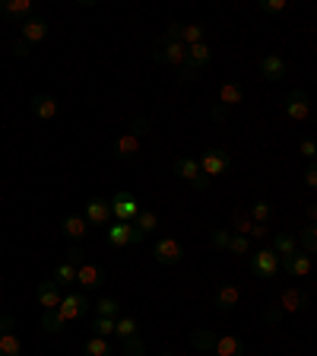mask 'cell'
I'll list each match as a JSON object with an SVG mask.
<instances>
[{"label":"cell","mask_w":317,"mask_h":356,"mask_svg":"<svg viewBox=\"0 0 317 356\" xmlns=\"http://www.w3.org/2000/svg\"><path fill=\"white\" fill-rule=\"evenodd\" d=\"M35 296H38V305H42L44 312H51L60 305V299H64V293H60V286L54 280H42L35 286Z\"/></svg>","instance_id":"obj_12"},{"label":"cell","mask_w":317,"mask_h":356,"mask_svg":"<svg viewBox=\"0 0 317 356\" xmlns=\"http://www.w3.org/2000/svg\"><path fill=\"white\" fill-rule=\"evenodd\" d=\"M298 149H302L305 159H311V163H314V156H317V143H314V137H305L302 147H298Z\"/></svg>","instance_id":"obj_46"},{"label":"cell","mask_w":317,"mask_h":356,"mask_svg":"<svg viewBox=\"0 0 317 356\" xmlns=\"http://www.w3.org/2000/svg\"><path fill=\"white\" fill-rule=\"evenodd\" d=\"M257 7H260V13H270V16H276V13H282V10H286L289 3H286V0H260Z\"/></svg>","instance_id":"obj_43"},{"label":"cell","mask_w":317,"mask_h":356,"mask_svg":"<svg viewBox=\"0 0 317 356\" xmlns=\"http://www.w3.org/2000/svg\"><path fill=\"white\" fill-rule=\"evenodd\" d=\"M175 175L185 178L187 185L197 188V191H207V188H209V178L200 172L197 159H191V156H178V159H175Z\"/></svg>","instance_id":"obj_3"},{"label":"cell","mask_w":317,"mask_h":356,"mask_svg":"<svg viewBox=\"0 0 317 356\" xmlns=\"http://www.w3.org/2000/svg\"><path fill=\"white\" fill-rule=\"evenodd\" d=\"M22 353V341L16 337L13 331L0 334V356H19Z\"/></svg>","instance_id":"obj_31"},{"label":"cell","mask_w":317,"mask_h":356,"mask_svg":"<svg viewBox=\"0 0 317 356\" xmlns=\"http://www.w3.org/2000/svg\"><path fill=\"white\" fill-rule=\"evenodd\" d=\"M19 38L22 42H29V44L44 42V38H48V19H44V16H29V19H22L19 22Z\"/></svg>","instance_id":"obj_9"},{"label":"cell","mask_w":317,"mask_h":356,"mask_svg":"<svg viewBox=\"0 0 317 356\" xmlns=\"http://www.w3.org/2000/svg\"><path fill=\"white\" fill-rule=\"evenodd\" d=\"M149 58L159 60V64L181 67V64H187V44L169 42V38H155V42H153V51H149Z\"/></svg>","instance_id":"obj_1"},{"label":"cell","mask_w":317,"mask_h":356,"mask_svg":"<svg viewBox=\"0 0 317 356\" xmlns=\"http://www.w3.org/2000/svg\"><path fill=\"white\" fill-rule=\"evenodd\" d=\"M200 42H203V26H200V22H185L181 44H200Z\"/></svg>","instance_id":"obj_36"},{"label":"cell","mask_w":317,"mask_h":356,"mask_svg":"<svg viewBox=\"0 0 317 356\" xmlns=\"http://www.w3.org/2000/svg\"><path fill=\"white\" fill-rule=\"evenodd\" d=\"M248 216H251L254 222H266V226H270V220H273V204H266V200H254L251 210H248Z\"/></svg>","instance_id":"obj_30"},{"label":"cell","mask_w":317,"mask_h":356,"mask_svg":"<svg viewBox=\"0 0 317 356\" xmlns=\"http://www.w3.org/2000/svg\"><path fill=\"white\" fill-rule=\"evenodd\" d=\"M270 236V226L266 222H254L251 229H248V238H266Z\"/></svg>","instance_id":"obj_49"},{"label":"cell","mask_w":317,"mask_h":356,"mask_svg":"<svg viewBox=\"0 0 317 356\" xmlns=\"http://www.w3.org/2000/svg\"><path fill=\"white\" fill-rule=\"evenodd\" d=\"M0 16L7 19H29L32 16V0H0Z\"/></svg>","instance_id":"obj_19"},{"label":"cell","mask_w":317,"mask_h":356,"mask_svg":"<svg viewBox=\"0 0 317 356\" xmlns=\"http://www.w3.org/2000/svg\"><path fill=\"white\" fill-rule=\"evenodd\" d=\"M273 252L280 254V258H292V254L298 252V238L292 236V232H276V238H273Z\"/></svg>","instance_id":"obj_26"},{"label":"cell","mask_w":317,"mask_h":356,"mask_svg":"<svg viewBox=\"0 0 317 356\" xmlns=\"http://www.w3.org/2000/svg\"><path fill=\"white\" fill-rule=\"evenodd\" d=\"M76 283H80L83 289H98L105 283V270L98 264H89V261H83V264L76 267Z\"/></svg>","instance_id":"obj_13"},{"label":"cell","mask_w":317,"mask_h":356,"mask_svg":"<svg viewBox=\"0 0 317 356\" xmlns=\"http://www.w3.org/2000/svg\"><path fill=\"white\" fill-rule=\"evenodd\" d=\"M130 236H133V222H108V245H114V248H127L130 245Z\"/></svg>","instance_id":"obj_20"},{"label":"cell","mask_w":317,"mask_h":356,"mask_svg":"<svg viewBox=\"0 0 317 356\" xmlns=\"http://www.w3.org/2000/svg\"><path fill=\"white\" fill-rule=\"evenodd\" d=\"M229 238H232V229H216L213 236H209V245H213L216 252H225V248H229Z\"/></svg>","instance_id":"obj_42"},{"label":"cell","mask_w":317,"mask_h":356,"mask_svg":"<svg viewBox=\"0 0 317 356\" xmlns=\"http://www.w3.org/2000/svg\"><path fill=\"white\" fill-rule=\"evenodd\" d=\"M83 356H118V350L108 343V337H89L83 343Z\"/></svg>","instance_id":"obj_25"},{"label":"cell","mask_w":317,"mask_h":356,"mask_svg":"<svg viewBox=\"0 0 317 356\" xmlns=\"http://www.w3.org/2000/svg\"><path fill=\"white\" fill-rule=\"evenodd\" d=\"M159 356H175V353H159Z\"/></svg>","instance_id":"obj_55"},{"label":"cell","mask_w":317,"mask_h":356,"mask_svg":"<svg viewBox=\"0 0 317 356\" xmlns=\"http://www.w3.org/2000/svg\"><path fill=\"white\" fill-rule=\"evenodd\" d=\"M96 315H102V318H118V315H121V302H118V299H98V302H96Z\"/></svg>","instance_id":"obj_37"},{"label":"cell","mask_w":317,"mask_h":356,"mask_svg":"<svg viewBox=\"0 0 317 356\" xmlns=\"http://www.w3.org/2000/svg\"><path fill=\"white\" fill-rule=\"evenodd\" d=\"M42 327L48 334H64V318L58 315V309H51V312H42Z\"/></svg>","instance_id":"obj_33"},{"label":"cell","mask_w":317,"mask_h":356,"mask_svg":"<svg viewBox=\"0 0 317 356\" xmlns=\"http://www.w3.org/2000/svg\"><path fill=\"white\" fill-rule=\"evenodd\" d=\"M305 185H308V188H314V185H317V169H314V163H311L308 169H305Z\"/></svg>","instance_id":"obj_52"},{"label":"cell","mask_w":317,"mask_h":356,"mask_svg":"<svg viewBox=\"0 0 317 356\" xmlns=\"http://www.w3.org/2000/svg\"><path fill=\"white\" fill-rule=\"evenodd\" d=\"M89 309H92V302L86 299V293H67V296L60 299V305H58V315L64 318V325H70V321L83 318Z\"/></svg>","instance_id":"obj_4"},{"label":"cell","mask_w":317,"mask_h":356,"mask_svg":"<svg viewBox=\"0 0 317 356\" xmlns=\"http://www.w3.org/2000/svg\"><path fill=\"white\" fill-rule=\"evenodd\" d=\"M282 108H286V115L292 121H308L311 118L308 92H305V89H292V92L286 96V102H282Z\"/></svg>","instance_id":"obj_6"},{"label":"cell","mask_w":317,"mask_h":356,"mask_svg":"<svg viewBox=\"0 0 317 356\" xmlns=\"http://www.w3.org/2000/svg\"><path fill=\"white\" fill-rule=\"evenodd\" d=\"M187 60H191L194 67H207L209 60H213V48H209L207 42H200V44H187Z\"/></svg>","instance_id":"obj_27"},{"label":"cell","mask_w":317,"mask_h":356,"mask_svg":"<svg viewBox=\"0 0 317 356\" xmlns=\"http://www.w3.org/2000/svg\"><path fill=\"white\" fill-rule=\"evenodd\" d=\"M92 331H96V337H111V334H114V318H102V315H96Z\"/></svg>","instance_id":"obj_40"},{"label":"cell","mask_w":317,"mask_h":356,"mask_svg":"<svg viewBox=\"0 0 317 356\" xmlns=\"http://www.w3.org/2000/svg\"><path fill=\"white\" fill-rule=\"evenodd\" d=\"M181 29H185V22H169V29H165L162 38H169V42H181Z\"/></svg>","instance_id":"obj_48"},{"label":"cell","mask_w":317,"mask_h":356,"mask_svg":"<svg viewBox=\"0 0 317 356\" xmlns=\"http://www.w3.org/2000/svg\"><path fill=\"white\" fill-rule=\"evenodd\" d=\"M248 248H251V238H248V236H235V232H232L229 248H225V252H232V254H244Z\"/></svg>","instance_id":"obj_41"},{"label":"cell","mask_w":317,"mask_h":356,"mask_svg":"<svg viewBox=\"0 0 317 356\" xmlns=\"http://www.w3.org/2000/svg\"><path fill=\"white\" fill-rule=\"evenodd\" d=\"M197 74H200V67H194L191 60L178 67V80H181V83H194V80H197Z\"/></svg>","instance_id":"obj_44"},{"label":"cell","mask_w":317,"mask_h":356,"mask_svg":"<svg viewBox=\"0 0 317 356\" xmlns=\"http://www.w3.org/2000/svg\"><path fill=\"white\" fill-rule=\"evenodd\" d=\"M83 220L89 222V226H108L111 222V207H108V200L105 197H89V204H86V216Z\"/></svg>","instance_id":"obj_11"},{"label":"cell","mask_w":317,"mask_h":356,"mask_svg":"<svg viewBox=\"0 0 317 356\" xmlns=\"http://www.w3.org/2000/svg\"><path fill=\"white\" fill-rule=\"evenodd\" d=\"M60 232H64L70 242H83L86 232H89V222L83 220V216H76V213H67L64 220H60Z\"/></svg>","instance_id":"obj_16"},{"label":"cell","mask_w":317,"mask_h":356,"mask_svg":"<svg viewBox=\"0 0 317 356\" xmlns=\"http://www.w3.org/2000/svg\"><path fill=\"white\" fill-rule=\"evenodd\" d=\"M238 299H241V293H238V286H232V283H222L219 289H216V296H213V302H216V309L219 312H232L238 305Z\"/></svg>","instance_id":"obj_23"},{"label":"cell","mask_w":317,"mask_h":356,"mask_svg":"<svg viewBox=\"0 0 317 356\" xmlns=\"http://www.w3.org/2000/svg\"><path fill=\"white\" fill-rule=\"evenodd\" d=\"M251 226H254V220L248 216V210H235V213H232V232H235V236H248Z\"/></svg>","instance_id":"obj_35"},{"label":"cell","mask_w":317,"mask_h":356,"mask_svg":"<svg viewBox=\"0 0 317 356\" xmlns=\"http://www.w3.org/2000/svg\"><path fill=\"white\" fill-rule=\"evenodd\" d=\"M149 131H153V124H149V118H143V115H137V118H130V131L137 140H143V137H149Z\"/></svg>","instance_id":"obj_39"},{"label":"cell","mask_w":317,"mask_h":356,"mask_svg":"<svg viewBox=\"0 0 317 356\" xmlns=\"http://www.w3.org/2000/svg\"><path fill=\"white\" fill-rule=\"evenodd\" d=\"M302 252L305 254H314L317 252V226L314 222H308L302 229Z\"/></svg>","instance_id":"obj_38"},{"label":"cell","mask_w":317,"mask_h":356,"mask_svg":"<svg viewBox=\"0 0 317 356\" xmlns=\"http://www.w3.org/2000/svg\"><path fill=\"white\" fill-rule=\"evenodd\" d=\"M187 343H191L197 353H213L216 347V331H209V327H197V331H191V337H187Z\"/></svg>","instance_id":"obj_21"},{"label":"cell","mask_w":317,"mask_h":356,"mask_svg":"<svg viewBox=\"0 0 317 356\" xmlns=\"http://www.w3.org/2000/svg\"><path fill=\"white\" fill-rule=\"evenodd\" d=\"M83 261H86V252H83L80 245H74L70 252H67V264H74V267H80Z\"/></svg>","instance_id":"obj_47"},{"label":"cell","mask_w":317,"mask_h":356,"mask_svg":"<svg viewBox=\"0 0 317 356\" xmlns=\"http://www.w3.org/2000/svg\"><path fill=\"white\" fill-rule=\"evenodd\" d=\"M13 331V315H0V334Z\"/></svg>","instance_id":"obj_53"},{"label":"cell","mask_w":317,"mask_h":356,"mask_svg":"<svg viewBox=\"0 0 317 356\" xmlns=\"http://www.w3.org/2000/svg\"><path fill=\"white\" fill-rule=\"evenodd\" d=\"M216 96H219L222 108H232V105H241L244 102V86H241V83H232L229 80V83H222Z\"/></svg>","instance_id":"obj_22"},{"label":"cell","mask_w":317,"mask_h":356,"mask_svg":"<svg viewBox=\"0 0 317 356\" xmlns=\"http://www.w3.org/2000/svg\"><path fill=\"white\" fill-rule=\"evenodd\" d=\"M29 108H32V115H35V118H42V121L58 118V99L48 96V92H35V96H32V102H29Z\"/></svg>","instance_id":"obj_14"},{"label":"cell","mask_w":317,"mask_h":356,"mask_svg":"<svg viewBox=\"0 0 317 356\" xmlns=\"http://www.w3.org/2000/svg\"><path fill=\"white\" fill-rule=\"evenodd\" d=\"M314 216H317V207L314 204H308V222H314Z\"/></svg>","instance_id":"obj_54"},{"label":"cell","mask_w":317,"mask_h":356,"mask_svg":"<svg viewBox=\"0 0 317 356\" xmlns=\"http://www.w3.org/2000/svg\"><path fill=\"white\" fill-rule=\"evenodd\" d=\"M153 258L159 261V264H181V258H185V248H181V242L178 238H159V242L153 245Z\"/></svg>","instance_id":"obj_7"},{"label":"cell","mask_w":317,"mask_h":356,"mask_svg":"<svg viewBox=\"0 0 317 356\" xmlns=\"http://www.w3.org/2000/svg\"><path fill=\"white\" fill-rule=\"evenodd\" d=\"M111 153H114V159H121V163H130V159H137V153H140V140L124 131L121 137L111 140Z\"/></svg>","instance_id":"obj_10"},{"label":"cell","mask_w":317,"mask_h":356,"mask_svg":"<svg viewBox=\"0 0 317 356\" xmlns=\"http://www.w3.org/2000/svg\"><path fill=\"white\" fill-rule=\"evenodd\" d=\"M280 267L289 277H308L311 274V254L295 252L292 258H280Z\"/></svg>","instance_id":"obj_17"},{"label":"cell","mask_w":317,"mask_h":356,"mask_svg":"<svg viewBox=\"0 0 317 356\" xmlns=\"http://www.w3.org/2000/svg\"><path fill=\"white\" fill-rule=\"evenodd\" d=\"M276 305H280L282 312H302V309H308V293L298 286H286L280 293V302Z\"/></svg>","instance_id":"obj_15"},{"label":"cell","mask_w":317,"mask_h":356,"mask_svg":"<svg viewBox=\"0 0 317 356\" xmlns=\"http://www.w3.org/2000/svg\"><path fill=\"white\" fill-rule=\"evenodd\" d=\"M244 341H238V337H232V334H225V337H216V347L213 353L216 356H244Z\"/></svg>","instance_id":"obj_24"},{"label":"cell","mask_w":317,"mask_h":356,"mask_svg":"<svg viewBox=\"0 0 317 356\" xmlns=\"http://www.w3.org/2000/svg\"><path fill=\"white\" fill-rule=\"evenodd\" d=\"M137 318H130V315H118V318H114V334H118L121 341H124V337H133V334H137Z\"/></svg>","instance_id":"obj_34"},{"label":"cell","mask_w":317,"mask_h":356,"mask_svg":"<svg viewBox=\"0 0 317 356\" xmlns=\"http://www.w3.org/2000/svg\"><path fill=\"white\" fill-rule=\"evenodd\" d=\"M209 118H213V121H225V118H229V108H222V105L216 102L213 108H209Z\"/></svg>","instance_id":"obj_51"},{"label":"cell","mask_w":317,"mask_h":356,"mask_svg":"<svg viewBox=\"0 0 317 356\" xmlns=\"http://www.w3.org/2000/svg\"><path fill=\"white\" fill-rule=\"evenodd\" d=\"M121 356H146V341H143L140 334H133V337H124L121 341Z\"/></svg>","instance_id":"obj_28"},{"label":"cell","mask_w":317,"mask_h":356,"mask_svg":"<svg viewBox=\"0 0 317 356\" xmlns=\"http://www.w3.org/2000/svg\"><path fill=\"white\" fill-rule=\"evenodd\" d=\"M133 226H137V229H140L143 236H149V232L159 229V216H155L153 210H140V213H137V222H133Z\"/></svg>","instance_id":"obj_32"},{"label":"cell","mask_w":317,"mask_h":356,"mask_svg":"<svg viewBox=\"0 0 317 356\" xmlns=\"http://www.w3.org/2000/svg\"><path fill=\"white\" fill-rule=\"evenodd\" d=\"M229 163H232V156L225 153V149H219V147H209V149H203L200 153V159H197V165H200V172L213 181V178H219L222 172L229 169Z\"/></svg>","instance_id":"obj_2"},{"label":"cell","mask_w":317,"mask_h":356,"mask_svg":"<svg viewBox=\"0 0 317 356\" xmlns=\"http://www.w3.org/2000/svg\"><path fill=\"white\" fill-rule=\"evenodd\" d=\"M108 207H111V216L121 222H133L137 213H140V204H137V197H133L130 191H118L108 200Z\"/></svg>","instance_id":"obj_5"},{"label":"cell","mask_w":317,"mask_h":356,"mask_svg":"<svg viewBox=\"0 0 317 356\" xmlns=\"http://www.w3.org/2000/svg\"><path fill=\"white\" fill-rule=\"evenodd\" d=\"M251 270L257 277H273L280 274V254L273 248H260V252L251 254Z\"/></svg>","instance_id":"obj_8"},{"label":"cell","mask_w":317,"mask_h":356,"mask_svg":"<svg viewBox=\"0 0 317 356\" xmlns=\"http://www.w3.org/2000/svg\"><path fill=\"white\" fill-rule=\"evenodd\" d=\"M51 280L58 283L60 289H64V286H74V283H76V267H74V264H67V261H64V264L54 267V277H51Z\"/></svg>","instance_id":"obj_29"},{"label":"cell","mask_w":317,"mask_h":356,"mask_svg":"<svg viewBox=\"0 0 317 356\" xmlns=\"http://www.w3.org/2000/svg\"><path fill=\"white\" fill-rule=\"evenodd\" d=\"M260 76H264L266 83H280L282 76H286V60H282L280 54H266V58L260 60Z\"/></svg>","instance_id":"obj_18"},{"label":"cell","mask_w":317,"mask_h":356,"mask_svg":"<svg viewBox=\"0 0 317 356\" xmlns=\"http://www.w3.org/2000/svg\"><path fill=\"white\" fill-rule=\"evenodd\" d=\"M13 54H16V58H29V54H32V44L22 42V38H16V42H13Z\"/></svg>","instance_id":"obj_50"},{"label":"cell","mask_w":317,"mask_h":356,"mask_svg":"<svg viewBox=\"0 0 317 356\" xmlns=\"http://www.w3.org/2000/svg\"><path fill=\"white\" fill-rule=\"evenodd\" d=\"M260 318H264V325H280V321H282V309H280L276 302H273V305H266Z\"/></svg>","instance_id":"obj_45"}]
</instances>
